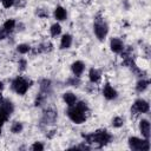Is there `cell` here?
<instances>
[{"label": "cell", "mask_w": 151, "mask_h": 151, "mask_svg": "<svg viewBox=\"0 0 151 151\" xmlns=\"http://www.w3.org/2000/svg\"><path fill=\"white\" fill-rule=\"evenodd\" d=\"M87 113H88V106L87 103L84 100H78L74 105L68 106L66 114L68 119L74 123V124H83L87 119Z\"/></svg>", "instance_id": "obj_1"}, {"label": "cell", "mask_w": 151, "mask_h": 151, "mask_svg": "<svg viewBox=\"0 0 151 151\" xmlns=\"http://www.w3.org/2000/svg\"><path fill=\"white\" fill-rule=\"evenodd\" d=\"M83 138H84L85 143L88 144L91 147L92 146L103 147L112 140L111 133L105 129L97 130V131H94L92 133H88V134H83Z\"/></svg>", "instance_id": "obj_2"}, {"label": "cell", "mask_w": 151, "mask_h": 151, "mask_svg": "<svg viewBox=\"0 0 151 151\" xmlns=\"http://www.w3.org/2000/svg\"><path fill=\"white\" fill-rule=\"evenodd\" d=\"M93 32L94 35L98 40L104 41L109 34V25L107 22L104 20V18L100 15V13H98L94 17V21H93Z\"/></svg>", "instance_id": "obj_3"}, {"label": "cell", "mask_w": 151, "mask_h": 151, "mask_svg": "<svg viewBox=\"0 0 151 151\" xmlns=\"http://www.w3.org/2000/svg\"><path fill=\"white\" fill-rule=\"evenodd\" d=\"M32 86V81L22 76L15 77L11 83V88L19 96H25L29 87Z\"/></svg>", "instance_id": "obj_4"}, {"label": "cell", "mask_w": 151, "mask_h": 151, "mask_svg": "<svg viewBox=\"0 0 151 151\" xmlns=\"http://www.w3.org/2000/svg\"><path fill=\"white\" fill-rule=\"evenodd\" d=\"M127 144H129V147L134 151H149L150 150V139H145L143 137L142 138L136 137V136L129 137Z\"/></svg>", "instance_id": "obj_5"}, {"label": "cell", "mask_w": 151, "mask_h": 151, "mask_svg": "<svg viewBox=\"0 0 151 151\" xmlns=\"http://www.w3.org/2000/svg\"><path fill=\"white\" fill-rule=\"evenodd\" d=\"M149 111H150V104L147 100H145L143 98L136 99L131 106V116H133V117H136L138 114H143V113H149Z\"/></svg>", "instance_id": "obj_6"}, {"label": "cell", "mask_w": 151, "mask_h": 151, "mask_svg": "<svg viewBox=\"0 0 151 151\" xmlns=\"http://www.w3.org/2000/svg\"><path fill=\"white\" fill-rule=\"evenodd\" d=\"M57 117H58V114H57V111H55V110H53V109H47V110L44 111L40 123H41L42 125H46V126H47V125H52L53 123H55Z\"/></svg>", "instance_id": "obj_7"}, {"label": "cell", "mask_w": 151, "mask_h": 151, "mask_svg": "<svg viewBox=\"0 0 151 151\" xmlns=\"http://www.w3.org/2000/svg\"><path fill=\"white\" fill-rule=\"evenodd\" d=\"M101 94H103V97H104L106 100H114V99L118 97L117 90H116L110 83H105V84L103 85Z\"/></svg>", "instance_id": "obj_8"}, {"label": "cell", "mask_w": 151, "mask_h": 151, "mask_svg": "<svg viewBox=\"0 0 151 151\" xmlns=\"http://www.w3.org/2000/svg\"><path fill=\"white\" fill-rule=\"evenodd\" d=\"M125 48V44L120 38L113 37L110 39V50L116 53V54H120Z\"/></svg>", "instance_id": "obj_9"}, {"label": "cell", "mask_w": 151, "mask_h": 151, "mask_svg": "<svg viewBox=\"0 0 151 151\" xmlns=\"http://www.w3.org/2000/svg\"><path fill=\"white\" fill-rule=\"evenodd\" d=\"M85 71V63L81 60H76L71 64V72L73 76L80 78Z\"/></svg>", "instance_id": "obj_10"}, {"label": "cell", "mask_w": 151, "mask_h": 151, "mask_svg": "<svg viewBox=\"0 0 151 151\" xmlns=\"http://www.w3.org/2000/svg\"><path fill=\"white\" fill-rule=\"evenodd\" d=\"M138 129H139V132L143 138L150 139V122L147 119H145V118L140 119L139 124H138Z\"/></svg>", "instance_id": "obj_11"}, {"label": "cell", "mask_w": 151, "mask_h": 151, "mask_svg": "<svg viewBox=\"0 0 151 151\" xmlns=\"http://www.w3.org/2000/svg\"><path fill=\"white\" fill-rule=\"evenodd\" d=\"M73 42V37L70 33H65L61 35L60 38V44H59V48L60 50H68L72 46Z\"/></svg>", "instance_id": "obj_12"}, {"label": "cell", "mask_w": 151, "mask_h": 151, "mask_svg": "<svg viewBox=\"0 0 151 151\" xmlns=\"http://www.w3.org/2000/svg\"><path fill=\"white\" fill-rule=\"evenodd\" d=\"M87 76H88L90 83H92V84H98L101 80V72L96 67H91L88 70V74Z\"/></svg>", "instance_id": "obj_13"}, {"label": "cell", "mask_w": 151, "mask_h": 151, "mask_svg": "<svg viewBox=\"0 0 151 151\" xmlns=\"http://www.w3.org/2000/svg\"><path fill=\"white\" fill-rule=\"evenodd\" d=\"M53 17L57 21H65L67 19V11L63 6H57L53 11Z\"/></svg>", "instance_id": "obj_14"}, {"label": "cell", "mask_w": 151, "mask_h": 151, "mask_svg": "<svg viewBox=\"0 0 151 151\" xmlns=\"http://www.w3.org/2000/svg\"><path fill=\"white\" fill-rule=\"evenodd\" d=\"M63 100H64V103L67 105V107L68 106H72V105H74L77 101H78V97L73 93V92H65V93H63Z\"/></svg>", "instance_id": "obj_15"}, {"label": "cell", "mask_w": 151, "mask_h": 151, "mask_svg": "<svg viewBox=\"0 0 151 151\" xmlns=\"http://www.w3.org/2000/svg\"><path fill=\"white\" fill-rule=\"evenodd\" d=\"M149 85H150V80H149V79H146V78H140V79L136 83V91H137L138 93H143V92H145V91L147 90Z\"/></svg>", "instance_id": "obj_16"}, {"label": "cell", "mask_w": 151, "mask_h": 151, "mask_svg": "<svg viewBox=\"0 0 151 151\" xmlns=\"http://www.w3.org/2000/svg\"><path fill=\"white\" fill-rule=\"evenodd\" d=\"M39 88H40V91H39V92H41V93H45V94H47V96H48V93L51 92V88H52V84H51V80H50V79H47V78H45V79H41V80H40V85H39Z\"/></svg>", "instance_id": "obj_17"}, {"label": "cell", "mask_w": 151, "mask_h": 151, "mask_svg": "<svg viewBox=\"0 0 151 151\" xmlns=\"http://www.w3.org/2000/svg\"><path fill=\"white\" fill-rule=\"evenodd\" d=\"M15 27H17V21H15L14 19H12V18L7 19V20L2 24V29H4L5 32H7L8 34H9L11 32H13Z\"/></svg>", "instance_id": "obj_18"}, {"label": "cell", "mask_w": 151, "mask_h": 151, "mask_svg": "<svg viewBox=\"0 0 151 151\" xmlns=\"http://www.w3.org/2000/svg\"><path fill=\"white\" fill-rule=\"evenodd\" d=\"M61 25L57 21V22H54V24H52L51 25V27H50V34H51V37L52 38H57V37H59L60 34H61Z\"/></svg>", "instance_id": "obj_19"}, {"label": "cell", "mask_w": 151, "mask_h": 151, "mask_svg": "<svg viewBox=\"0 0 151 151\" xmlns=\"http://www.w3.org/2000/svg\"><path fill=\"white\" fill-rule=\"evenodd\" d=\"M9 130H11L12 133H14V134H19V133L22 132V130H24V125H22L21 122H18V120H17V122H13V123L11 124Z\"/></svg>", "instance_id": "obj_20"}, {"label": "cell", "mask_w": 151, "mask_h": 151, "mask_svg": "<svg viewBox=\"0 0 151 151\" xmlns=\"http://www.w3.org/2000/svg\"><path fill=\"white\" fill-rule=\"evenodd\" d=\"M124 123H125V119H124L123 117H120V116H116V117H113L112 120H111V125H112L114 129H120V127H123V126H124Z\"/></svg>", "instance_id": "obj_21"}, {"label": "cell", "mask_w": 151, "mask_h": 151, "mask_svg": "<svg viewBox=\"0 0 151 151\" xmlns=\"http://www.w3.org/2000/svg\"><path fill=\"white\" fill-rule=\"evenodd\" d=\"M31 51H32V47H31L28 44L22 42V44H19V45L17 46V52H18L19 54H27V53H29Z\"/></svg>", "instance_id": "obj_22"}, {"label": "cell", "mask_w": 151, "mask_h": 151, "mask_svg": "<svg viewBox=\"0 0 151 151\" xmlns=\"http://www.w3.org/2000/svg\"><path fill=\"white\" fill-rule=\"evenodd\" d=\"M9 117H11V114H9L6 110H4V109L0 106V126H2V125L9 119Z\"/></svg>", "instance_id": "obj_23"}, {"label": "cell", "mask_w": 151, "mask_h": 151, "mask_svg": "<svg viewBox=\"0 0 151 151\" xmlns=\"http://www.w3.org/2000/svg\"><path fill=\"white\" fill-rule=\"evenodd\" d=\"M66 85L78 87V86L80 85V78H78V77H76V76H72V77H70V78L66 80Z\"/></svg>", "instance_id": "obj_24"}, {"label": "cell", "mask_w": 151, "mask_h": 151, "mask_svg": "<svg viewBox=\"0 0 151 151\" xmlns=\"http://www.w3.org/2000/svg\"><path fill=\"white\" fill-rule=\"evenodd\" d=\"M26 68H27V60L24 58H20L18 61V70L20 72H24V71H26Z\"/></svg>", "instance_id": "obj_25"}, {"label": "cell", "mask_w": 151, "mask_h": 151, "mask_svg": "<svg viewBox=\"0 0 151 151\" xmlns=\"http://www.w3.org/2000/svg\"><path fill=\"white\" fill-rule=\"evenodd\" d=\"M29 149L33 150V151H42V150L45 149V146H44V144H42L41 142H34V143L31 145Z\"/></svg>", "instance_id": "obj_26"}, {"label": "cell", "mask_w": 151, "mask_h": 151, "mask_svg": "<svg viewBox=\"0 0 151 151\" xmlns=\"http://www.w3.org/2000/svg\"><path fill=\"white\" fill-rule=\"evenodd\" d=\"M35 14H37L39 18H47V17H48V11L45 9V8H37Z\"/></svg>", "instance_id": "obj_27"}, {"label": "cell", "mask_w": 151, "mask_h": 151, "mask_svg": "<svg viewBox=\"0 0 151 151\" xmlns=\"http://www.w3.org/2000/svg\"><path fill=\"white\" fill-rule=\"evenodd\" d=\"M15 0H1V5L4 8H11L14 6Z\"/></svg>", "instance_id": "obj_28"}, {"label": "cell", "mask_w": 151, "mask_h": 151, "mask_svg": "<svg viewBox=\"0 0 151 151\" xmlns=\"http://www.w3.org/2000/svg\"><path fill=\"white\" fill-rule=\"evenodd\" d=\"M55 133H57V131H55V130H51V131H50V133H47L46 136H47L48 138H52V137H53Z\"/></svg>", "instance_id": "obj_29"}, {"label": "cell", "mask_w": 151, "mask_h": 151, "mask_svg": "<svg viewBox=\"0 0 151 151\" xmlns=\"http://www.w3.org/2000/svg\"><path fill=\"white\" fill-rule=\"evenodd\" d=\"M81 2L85 5H88V4H91V0H81Z\"/></svg>", "instance_id": "obj_30"}, {"label": "cell", "mask_w": 151, "mask_h": 151, "mask_svg": "<svg viewBox=\"0 0 151 151\" xmlns=\"http://www.w3.org/2000/svg\"><path fill=\"white\" fill-rule=\"evenodd\" d=\"M4 87H5V85H4V83L0 80V91H2V90H4Z\"/></svg>", "instance_id": "obj_31"}, {"label": "cell", "mask_w": 151, "mask_h": 151, "mask_svg": "<svg viewBox=\"0 0 151 151\" xmlns=\"http://www.w3.org/2000/svg\"><path fill=\"white\" fill-rule=\"evenodd\" d=\"M2 99H4V97H2V93H1V91H0V103L2 101Z\"/></svg>", "instance_id": "obj_32"}, {"label": "cell", "mask_w": 151, "mask_h": 151, "mask_svg": "<svg viewBox=\"0 0 151 151\" xmlns=\"http://www.w3.org/2000/svg\"><path fill=\"white\" fill-rule=\"evenodd\" d=\"M1 127H2V126H0V134H1V130H2V129H1Z\"/></svg>", "instance_id": "obj_33"}, {"label": "cell", "mask_w": 151, "mask_h": 151, "mask_svg": "<svg viewBox=\"0 0 151 151\" xmlns=\"http://www.w3.org/2000/svg\"><path fill=\"white\" fill-rule=\"evenodd\" d=\"M0 1H1V0H0Z\"/></svg>", "instance_id": "obj_34"}]
</instances>
